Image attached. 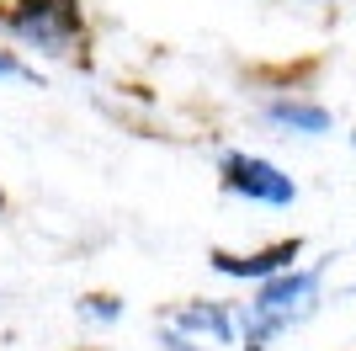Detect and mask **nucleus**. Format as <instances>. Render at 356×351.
<instances>
[{
	"mask_svg": "<svg viewBox=\"0 0 356 351\" xmlns=\"http://www.w3.org/2000/svg\"><path fill=\"white\" fill-rule=\"evenodd\" d=\"M325 304V261H298L277 277L255 282L250 304H234L239 314V351H277V341L303 330Z\"/></svg>",
	"mask_w": 356,
	"mask_h": 351,
	"instance_id": "f257e3e1",
	"label": "nucleus"
},
{
	"mask_svg": "<svg viewBox=\"0 0 356 351\" xmlns=\"http://www.w3.org/2000/svg\"><path fill=\"white\" fill-rule=\"evenodd\" d=\"M0 38L32 64H80L90 48L86 0H0Z\"/></svg>",
	"mask_w": 356,
	"mask_h": 351,
	"instance_id": "f03ea898",
	"label": "nucleus"
},
{
	"mask_svg": "<svg viewBox=\"0 0 356 351\" xmlns=\"http://www.w3.org/2000/svg\"><path fill=\"white\" fill-rule=\"evenodd\" d=\"M218 187L229 197H239V203L271 208V213H282V208H293L303 197V187L282 165L266 160V155H250V149H218Z\"/></svg>",
	"mask_w": 356,
	"mask_h": 351,
	"instance_id": "7ed1b4c3",
	"label": "nucleus"
},
{
	"mask_svg": "<svg viewBox=\"0 0 356 351\" xmlns=\"http://www.w3.org/2000/svg\"><path fill=\"white\" fill-rule=\"evenodd\" d=\"M154 320L181 330V336H192V341H202V346H213V351L239 346V314H234V304H223V298H186V304L160 309Z\"/></svg>",
	"mask_w": 356,
	"mask_h": 351,
	"instance_id": "20e7f679",
	"label": "nucleus"
},
{
	"mask_svg": "<svg viewBox=\"0 0 356 351\" xmlns=\"http://www.w3.org/2000/svg\"><path fill=\"white\" fill-rule=\"evenodd\" d=\"M261 123L277 139H330L335 133V112L325 102L303 96V91H271L261 102Z\"/></svg>",
	"mask_w": 356,
	"mask_h": 351,
	"instance_id": "39448f33",
	"label": "nucleus"
},
{
	"mask_svg": "<svg viewBox=\"0 0 356 351\" xmlns=\"http://www.w3.org/2000/svg\"><path fill=\"white\" fill-rule=\"evenodd\" d=\"M303 261V240H277V245H261V250H208V266L218 272V277L229 282H266L277 277V272H287V266Z\"/></svg>",
	"mask_w": 356,
	"mask_h": 351,
	"instance_id": "423d86ee",
	"label": "nucleus"
},
{
	"mask_svg": "<svg viewBox=\"0 0 356 351\" xmlns=\"http://www.w3.org/2000/svg\"><path fill=\"white\" fill-rule=\"evenodd\" d=\"M74 320L90 325V330H118L128 320V298L122 292H106V288H90L74 298Z\"/></svg>",
	"mask_w": 356,
	"mask_h": 351,
	"instance_id": "0eeeda50",
	"label": "nucleus"
},
{
	"mask_svg": "<svg viewBox=\"0 0 356 351\" xmlns=\"http://www.w3.org/2000/svg\"><path fill=\"white\" fill-rule=\"evenodd\" d=\"M0 86H38V91H43L48 75L38 70V64H32L16 43H6V38H0Z\"/></svg>",
	"mask_w": 356,
	"mask_h": 351,
	"instance_id": "6e6552de",
	"label": "nucleus"
},
{
	"mask_svg": "<svg viewBox=\"0 0 356 351\" xmlns=\"http://www.w3.org/2000/svg\"><path fill=\"white\" fill-rule=\"evenodd\" d=\"M154 336H160V351H213V346H202V341H192V336H181V330H170V325H160V320H154Z\"/></svg>",
	"mask_w": 356,
	"mask_h": 351,
	"instance_id": "1a4fd4ad",
	"label": "nucleus"
},
{
	"mask_svg": "<svg viewBox=\"0 0 356 351\" xmlns=\"http://www.w3.org/2000/svg\"><path fill=\"white\" fill-rule=\"evenodd\" d=\"M346 139H351V155H356V128H351V133H346Z\"/></svg>",
	"mask_w": 356,
	"mask_h": 351,
	"instance_id": "9d476101",
	"label": "nucleus"
},
{
	"mask_svg": "<svg viewBox=\"0 0 356 351\" xmlns=\"http://www.w3.org/2000/svg\"><path fill=\"white\" fill-rule=\"evenodd\" d=\"M0 213H6V192H0Z\"/></svg>",
	"mask_w": 356,
	"mask_h": 351,
	"instance_id": "9b49d317",
	"label": "nucleus"
}]
</instances>
